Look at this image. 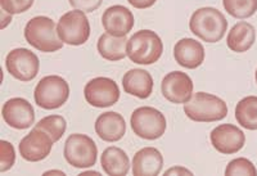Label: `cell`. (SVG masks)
Listing matches in <instances>:
<instances>
[{
  "mask_svg": "<svg viewBox=\"0 0 257 176\" xmlns=\"http://www.w3.org/2000/svg\"><path fill=\"white\" fill-rule=\"evenodd\" d=\"M174 57L181 67L194 70L205 61V48L194 39H181L174 48Z\"/></svg>",
  "mask_w": 257,
  "mask_h": 176,
  "instance_id": "2e32d148",
  "label": "cell"
},
{
  "mask_svg": "<svg viewBox=\"0 0 257 176\" xmlns=\"http://www.w3.org/2000/svg\"><path fill=\"white\" fill-rule=\"evenodd\" d=\"M103 171L111 176L127 175L130 168V159L121 148L108 147L100 157Z\"/></svg>",
  "mask_w": 257,
  "mask_h": 176,
  "instance_id": "7402d4cb",
  "label": "cell"
},
{
  "mask_svg": "<svg viewBox=\"0 0 257 176\" xmlns=\"http://www.w3.org/2000/svg\"><path fill=\"white\" fill-rule=\"evenodd\" d=\"M95 132L102 140L113 143L123 138L126 132V122L117 112H105L95 121Z\"/></svg>",
  "mask_w": 257,
  "mask_h": 176,
  "instance_id": "e0dca14e",
  "label": "cell"
},
{
  "mask_svg": "<svg viewBox=\"0 0 257 176\" xmlns=\"http://www.w3.org/2000/svg\"><path fill=\"white\" fill-rule=\"evenodd\" d=\"M0 149H2V154H0V172H6L9 168H12V166L15 164V148L8 141L2 140L0 141Z\"/></svg>",
  "mask_w": 257,
  "mask_h": 176,
  "instance_id": "4316f807",
  "label": "cell"
},
{
  "mask_svg": "<svg viewBox=\"0 0 257 176\" xmlns=\"http://www.w3.org/2000/svg\"><path fill=\"white\" fill-rule=\"evenodd\" d=\"M164 44L160 36L151 30H141L127 41V57L138 65H152L162 56Z\"/></svg>",
  "mask_w": 257,
  "mask_h": 176,
  "instance_id": "277c9868",
  "label": "cell"
},
{
  "mask_svg": "<svg viewBox=\"0 0 257 176\" xmlns=\"http://www.w3.org/2000/svg\"><path fill=\"white\" fill-rule=\"evenodd\" d=\"M127 2L128 4L134 7V8L146 9V8H151V7L157 2V0H127Z\"/></svg>",
  "mask_w": 257,
  "mask_h": 176,
  "instance_id": "f546056e",
  "label": "cell"
},
{
  "mask_svg": "<svg viewBox=\"0 0 257 176\" xmlns=\"http://www.w3.org/2000/svg\"><path fill=\"white\" fill-rule=\"evenodd\" d=\"M225 175L234 176V175H257V170L254 164L249 159L244 157H239L233 161L229 162V164L225 168Z\"/></svg>",
  "mask_w": 257,
  "mask_h": 176,
  "instance_id": "484cf974",
  "label": "cell"
},
{
  "mask_svg": "<svg viewBox=\"0 0 257 176\" xmlns=\"http://www.w3.org/2000/svg\"><path fill=\"white\" fill-rule=\"evenodd\" d=\"M70 97L68 82L61 76L50 75L41 79L35 88V103L43 109H57Z\"/></svg>",
  "mask_w": 257,
  "mask_h": 176,
  "instance_id": "5b68a950",
  "label": "cell"
},
{
  "mask_svg": "<svg viewBox=\"0 0 257 176\" xmlns=\"http://www.w3.org/2000/svg\"><path fill=\"white\" fill-rule=\"evenodd\" d=\"M189 29L206 43H217L228 30V21L219 9L212 7L197 9L189 21Z\"/></svg>",
  "mask_w": 257,
  "mask_h": 176,
  "instance_id": "6da1fadb",
  "label": "cell"
},
{
  "mask_svg": "<svg viewBox=\"0 0 257 176\" xmlns=\"http://www.w3.org/2000/svg\"><path fill=\"white\" fill-rule=\"evenodd\" d=\"M211 143L217 152L222 154H234L239 152L245 143L244 132L239 127L222 123L211 131Z\"/></svg>",
  "mask_w": 257,
  "mask_h": 176,
  "instance_id": "4fadbf2b",
  "label": "cell"
},
{
  "mask_svg": "<svg viewBox=\"0 0 257 176\" xmlns=\"http://www.w3.org/2000/svg\"><path fill=\"white\" fill-rule=\"evenodd\" d=\"M103 0H70V4L77 11L91 13L99 8Z\"/></svg>",
  "mask_w": 257,
  "mask_h": 176,
  "instance_id": "f1b7e54d",
  "label": "cell"
},
{
  "mask_svg": "<svg viewBox=\"0 0 257 176\" xmlns=\"http://www.w3.org/2000/svg\"><path fill=\"white\" fill-rule=\"evenodd\" d=\"M166 175H193V173H192V171L178 166V167L169 168V170L166 171Z\"/></svg>",
  "mask_w": 257,
  "mask_h": 176,
  "instance_id": "4dcf8cb0",
  "label": "cell"
},
{
  "mask_svg": "<svg viewBox=\"0 0 257 176\" xmlns=\"http://www.w3.org/2000/svg\"><path fill=\"white\" fill-rule=\"evenodd\" d=\"M256 40V30L248 22H238L229 31L226 44L231 52L244 53L252 48Z\"/></svg>",
  "mask_w": 257,
  "mask_h": 176,
  "instance_id": "ffe728a7",
  "label": "cell"
},
{
  "mask_svg": "<svg viewBox=\"0 0 257 176\" xmlns=\"http://www.w3.org/2000/svg\"><path fill=\"white\" fill-rule=\"evenodd\" d=\"M25 39L31 47L44 53H54L64 44L59 39L54 21L45 16H38L27 22Z\"/></svg>",
  "mask_w": 257,
  "mask_h": 176,
  "instance_id": "7a4b0ae2",
  "label": "cell"
},
{
  "mask_svg": "<svg viewBox=\"0 0 257 176\" xmlns=\"http://www.w3.org/2000/svg\"><path fill=\"white\" fill-rule=\"evenodd\" d=\"M135 24L132 11L123 6H112L104 11L102 25L108 34L113 36H126Z\"/></svg>",
  "mask_w": 257,
  "mask_h": 176,
  "instance_id": "9a60e30c",
  "label": "cell"
},
{
  "mask_svg": "<svg viewBox=\"0 0 257 176\" xmlns=\"http://www.w3.org/2000/svg\"><path fill=\"white\" fill-rule=\"evenodd\" d=\"M254 79H256V84H257V70H256V74H254Z\"/></svg>",
  "mask_w": 257,
  "mask_h": 176,
  "instance_id": "836d02e7",
  "label": "cell"
},
{
  "mask_svg": "<svg viewBox=\"0 0 257 176\" xmlns=\"http://www.w3.org/2000/svg\"><path fill=\"white\" fill-rule=\"evenodd\" d=\"M4 121L17 130L29 129L35 121V111L29 100L24 98H12L4 103L2 108Z\"/></svg>",
  "mask_w": 257,
  "mask_h": 176,
  "instance_id": "5bb4252c",
  "label": "cell"
},
{
  "mask_svg": "<svg viewBox=\"0 0 257 176\" xmlns=\"http://www.w3.org/2000/svg\"><path fill=\"white\" fill-rule=\"evenodd\" d=\"M57 33L64 44L82 45L90 36V24L81 11H71L59 18Z\"/></svg>",
  "mask_w": 257,
  "mask_h": 176,
  "instance_id": "ba28073f",
  "label": "cell"
},
{
  "mask_svg": "<svg viewBox=\"0 0 257 176\" xmlns=\"http://www.w3.org/2000/svg\"><path fill=\"white\" fill-rule=\"evenodd\" d=\"M34 4V0H0V6L4 12L9 15H20L29 11Z\"/></svg>",
  "mask_w": 257,
  "mask_h": 176,
  "instance_id": "83f0119b",
  "label": "cell"
},
{
  "mask_svg": "<svg viewBox=\"0 0 257 176\" xmlns=\"http://www.w3.org/2000/svg\"><path fill=\"white\" fill-rule=\"evenodd\" d=\"M162 95L174 104H185L193 97V81L185 72L174 71L162 80Z\"/></svg>",
  "mask_w": 257,
  "mask_h": 176,
  "instance_id": "8fae6325",
  "label": "cell"
},
{
  "mask_svg": "<svg viewBox=\"0 0 257 176\" xmlns=\"http://www.w3.org/2000/svg\"><path fill=\"white\" fill-rule=\"evenodd\" d=\"M164 167V157L158 149L146 147L138 150L133 158V173L135 176H156Z\"/></svg>",
  "mask_w": 257,
  "mask_h": 176,
  "instance_id": "ac0fdd59",
  "label": "cell"
},
{
  "mask_svg": "<svg viewBox=\"0 0 257 176\" xmlns=\"http://www.w3.org/2000/svg\"><path fill=\"white\" fill-rule=\"evenodd\" d=\"M127 41L126 36H113L105 33L98 40V52L107 61L117 62L127 56Z\"/></svg>",
  "mask_w": 257,
  "mask_h": 176,
  "instance_id": "44dd1931",
  "label": "cell"
},
{
  "mask_svg": "<svg viewBox=\"0 0 257 176\" xmlns=\"http://www.w3.org/2000/svg\"><path fill=\"white\" fill-rule=\"evenodd\" d=\"M64 158L73 167L88 168L94 166L98 157L95 141L84 134H72L64 144Z\"/></svg>",
  "mask_w": 257,
  "mask_h": 176,
  "instance_id": "52a82bcc",
  "label": "cell"
},
{
  "mask_svg": "<svg viewBox=\"0 0 257 176\" xmlns=\"http://www.w3.org/2000/svg\"><path fill=\"white\" fill-rule=\"evenodd\" d=\"M222 6L231 17L243 20L256 13L257 0H222Z\"/></svg>",
  "mask_w": 257,
  "mask_h": 176,
  "instance_id": "d4e9b609",
  "label": "cell"
},
{
  "mask_svg": "<svg viewBox=\"0 0 257 176\" xmlns=\"http://www.w3.org/2000/svg\"><path fill=\"white\" fill-rule=\"evenodd\" d=\"M81 175H84V176H88V175H99V172H98V171H86V172H82Z\"/></svg>",
  "mask_w": 257,
  "mask_h": 176,
  "instance_id": "d6a6232c",
  "label": "cell"
},
{
  "mask_svg": "<svg viewBox=\"0 0 257 176\" xmlns=\"http://www.w3.org/2000/svg\"><path fill=\"white\" fill-rule=\"evenodd\" d=\"M7 70L15 79L27 82L39 74L40 61L34 52L26 48H18L9 52L6 59Z\"/></svg>",
  "mask_w": 257,
  "mask_h": 176,
  "instance_id": "9c48e42d",
  "label": "cell"
},
{
  "mask_svg": "<svg viewBox=\"0 0 257 176\" xmlns=\"http://www.w3.org/2000/svg\"><path fill=\"white\" fill-rule=\"evenodd\" d=\"M36 129L43 130L44 132H47L48 135L53 139V141L56 143L59 139L63 136V134L66 132L67 129V122L64 120V117L59 115H52L47 116V117L41 118L35 126Z\"/></svg>",
  "mask_w": 257,
  "mask_h": 176,
  "instance_id": "cb8c5ba5",
  "label": "cell"
},
{
  "mask_svg": "<svg viewBox=\"0 0 257 176\" xmlns=\"http://www.w3.org/2000/svg\"><path fill=\"white\" fill-rule=\"evenodd\" d=\"M44 175L45 176H48V175H62V176H63L64 172H63V171H59V170H50V171H47Z\"/></svg>",
  "mask_w": 257,
  "mask_h": 176,
  "instance_id": "1f68e13d",
  "label": "cell"
},
{
  "mask_svg": "<svg viewBox=\"0 0 257 176\" xmlns=\"http://www.w3.org/2000/svg\"><path fill=\"white\" fill-rule=\"evenodd\" d=\"M235 118L240 126L247 130H257V97L249 95L238 102Z\"/></svg>",
  "mask_w": 257,
  "mask_h": 176,
  "instance_id": "603a6c76",
  "label": "cell"
},
{
  "mask_svg": "<svg viewBox=\"0 0 257 176\" xmlns=\"http://www.w3.org/2000/svg\"><path fill=\"white\" fill-rule=\"evenodd\" d=\"M132 129L137 136L146 140L160 139L166 131V118L164 113L153 107H141L133 112Z\"/></svg>",
  "mask_w": 257,
  "mask_h": 176,
  "instance_id": "8992f818",
  "label": "cell"
},
{
  "mask_svg": "<svg viewBox=\"0 0 257 176\" xmlns=\"http://www.w3.org/2000/svg\"><path fill=\"white\" fill-rule=\"evenodd\" d=\"M122 86L127 94L141 99H147L151 97L153 91V79L148 71L134 68L123 75Z\"/></svg>",
  "mask_w": 257,
  "mask_h": 176,
  "instance_id": "d6986e66",
  "label": "cell"
},
{
  "mask_svg": "<svg viewBox=\"0 0 257 176\" xmlns=\"http://www.w3.org/2000/svg\"><path fill=\"white\" fill-rule=\"evenodd\" d=\"M53 139L40 129L31 130L20 143V154L29 162H39L47 158L52 152Z\"/></svg>",
  "mask_w": 257,
  "mask_h": 176,
  "instance_id": "7c38bea8",
  "label": "cell"
},
{
  "mask_svg": "<svg viewBox=\"0 0 257 176\" xmlns=\"http://www.w3.org/2000/svg\"><path fill=\"white\" fill-rule=\"evenodd\" d=\"M184 112L188 118L196 122H215L228 116V106L221 98L199 91L185 103Z\"/></svg>",
  "mask_w": 257,
  "mask_h": 176,
  "instance_id": "3957f363",
  "label": "cell"
},
{
  "mask_svg": "<svg viewBox=\"0 0 257 176\" xmlns=\"http://www.w3.org/2000/svg\"><path fill=\"white\" fill-rule=\"evenodd\" d=\"M86 102L96 108H105L116 104L120 99V89L109 77H95L85 85Z\"/></svg>",
  "mask_w": 257,
  "mask_h": 176,
  "instance_id": "30bf717a",
  "label": "cell"
}]
</instances>
